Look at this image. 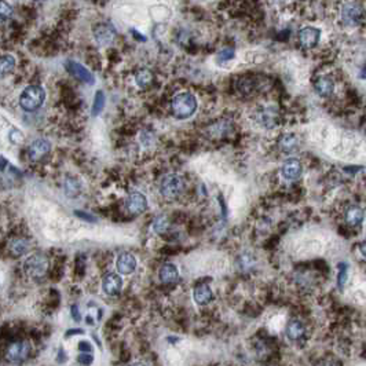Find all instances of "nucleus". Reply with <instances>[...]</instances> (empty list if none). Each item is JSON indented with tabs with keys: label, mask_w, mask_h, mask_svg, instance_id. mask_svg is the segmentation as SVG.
Wrapping results in <instances>:
<instances>
[{
	"label": "nucleus",
	"mask_w": 366,
	"mask_h": 366,
	"mask_svg": "<svg viewBox=\"0 0 366 366\" xmlns=\"http://www.w3.org/2000/svg\"><path fill=\"white\" fill-rule=\"evenodd\" d=\"M172 113L178 119H189L197 110V99L190 92H181L172 99Z\"/></svg>",
	"instance_id": "f257e3e1"
},
{
	"label": "nucleus",
	"mask_w": 366,
	"mask_h": 366,
	"mask_svg": "<svg viewBox=\"0 0 366 366\" xmlns=\"http://www.w3.org/2000/svg\"><path fill=\"white\" fill-rule=\"evenodd\" d=\"M46 99V91L40 86H29L19 97V106L25 112H33L39 109Z\"/></svg>",
	"instance_id": "f03ea898"
},
{
	"label": "nucleus",
	"mask_w": 366,
	"mask_h": 366,
	"mask_svg": "<svg viewBox=\"0 0 366 366\" xmlns=\"http://www.w3.org/2000/svg\"><path fill=\"white\" fill-rule=\"evenodd\" d=\"M50 266V262L47 259L46 255L41 253H34L32 256H29L25 263H23V271L28 275L29 278H41L44 277Z\"/></svg>",
	"instance_id": "7ed1b4c3"
},
{
	"label": "nucleus",
	"mask_w": 366,
	"mask_h": 366,
	"mask_svg": "<svg viewBox=\"0 0 366 366\" xmlns=\"http://www.w3.org/2000/svg\"><path fill=\"white\" fill-rule=\"evenodd\" d=\"M184 190V181L181 175L178 174H168L163 178L160 184V193L166 198H177L182 194Z\"/></svg>",
	"instance_id": "20e7f679"
},
{
	"label": "nucleus",
	"mask_w": 366,
	"mask_h": 366,
	"mask_svg": "<svg viewBox=\"0 0 366 366\" xmlns=\"http://www.w3.org/2000/svg\"><path fill=\"white\" fill-rule=\"evenodd\" d=\"M364 19V8L357 1H347L342 7V21L349 26H355Z\"/></svg>",
	"instance_id": "39448f33"
},
{
	"label": "nucleus",
	"mask_w": 366,
	"mask_h": 366,
	"mask_svg": "<svg viewBox=\"0 0 366 366\" xmlns=\"http://www.w3.org/2000/svg\"><path fill=\"white\" fill-rule=\"evenodd\" d=\"M30 354V346L26 342H14L6 350V358L11 364H21L28 360Z\"/></svg>",
	"instance_id": "423d86ee"
},
{
	"label": "nucleus",
	"mask_w": 366,
	"mask_h": 366,
	"mask_svg": "<svg viewBox=\"0 0 366 366\" xmlns=\"http://www.w3.org/2000/svg\"><path fill=\"white\" fill-rule=\"evenodd\" d=\"M66 70H68L70 75L79 79L83 83L86 84H94L95 83V77L92 75L91 72L87 68H84L83 65H80L79 62H75V61H68L66 62Z\"/></svg>",
	"instance_id": "0eeeda50"
},
{
	"label": "nucleus",
	"mask_w": 366,
	"mask_h": 366,
	"mask_svg": "<svg viewBox=\"0 0 366 366\" xmlns=\"http://www.w3.org/2000/svg\"><path fill=\"white\" fill-rule=\"evenodd\" d=\"M126 208L127 211L131 212L134 215L142 213V212L146 211V208H148V198H146V195L142 194V193H139V191H134V193H131V194L127 197Z\"/></svg>",
	"instance_id": "6e6552de"
},
{
	"label": "nucleus",
	"mask_w": 366,
	"mask_h": 366,
	"mask_svg": "<svg viewBox=\"0 0 366 366\" xmlns=\"http://www.w3.org/2000/svg\"><path fill=\"white\" fill-rule=\"evenodd\" d=\"M50 150H51V145H50V142L47 139H36L29 146V159L32 161L41 160V159H44L50 153Z\"/></svg>",
	"instance_id": "1a4fd4ad"
},
{
	"label": "nucleus",
	"mask_w": 366,
	"mask_h": 366,
	"mask_svg": "<svg viewBox=\"0 0 366 366\" xmlns=\"http://www.w3.org/2000/svg\"><path fill=\"white\" fill-rule=\"evenodd\" d=\"M102 288L103 292L109 296H117L123 288V281H121L120 275L116 273H109L105 275L102 281Z\"/></svg>",
	"instance_id": "9d476101"
},
{
	"label": "nucleus",
	"mask_w": 366,
	"mask_h": 366,
	"mask_svg": "<svg viewBox=\"0 0 366 366\" xmlns=\"http://www.w3.org/2000/svg\"><path fill=\"white\" fill-rule=\"evenodd\" d=\"M320 29L313 28V26H306L299 32V41L306 48H313V47L317 46L320 41Z\"/></svg>",
	"instance_id": "9b49d317"
},
{
	"label": "nucleus",
	"mask_w": 366,
	"mask_h": 366,
	"mask_svg": "<svg viewBox=\"0 0 366 366\" xmlns=\"http://www.w3.org/2000/svg\"><path fill=\"white\" fill-rule=\"evenodd\" d=\"M302 171H303L302 164L296 159L286 160L281 167V175L285 178L286 181H296V179H299L300 175H302Z\"/></svg>",
	"instance_id": "f8f14e48"
},
{
	"label": "nucleus",
	"mask_w": 366,
	"mask_h": 366,
	"mask_svg": "<svg viewBox=\"0 0 366 366\" xmlns=\"http://www.w3.org/2000/svg\"><path fill=\"white\" fill-rule=\"evenodd\" d=\"M116 267H117V271L120 274H131L137 269V259L131 253H121L116 260Z\"/></svg>",
	"instance_id": "ddd939ff"
},
{
	"label": "nucleus",
	"mask_w": 366,
	"mask_h": 366,
	"mask_svg": "<svg viewBox=\"0 0 366 366\" xmlns=\"http://www.w3.org/2000/svg\"><path fill=\"white\" fill-rule=\"evenodd\" d=\"M159 277L163 284H172L179 278V271L175 264L166 263L161 266V269L159 270Z\"/></svg>",
	"instance_id": "4468645a"
},
{
	"label": "nucleus",
	"mask_w": 366,
	"mask_h": 366,
	"mask_svg": "<svg viewBox=\"0 0 366 366\" xmlns=\"http://www.w3.org/2000/svg\"><path fill=\"white\" fill-rule=\"evenodd\" d=\"M335 90V83L331 77H326L322 76L318 80L315 81V92L320 95V97L328 98L331 97Z\"/></svg>",
	"instance_id": "2eb2a0df"
},
{
	"label": "nucleus",
	"mask_w": 366,
	"mask_h": 366,
	"mask_svg": "<svg viewBox=\"0 0 366 366\" xmlns=\"http://www.w3.org/2000/svg\"><path fill=\"white\" fill-rule=\"evenodd\" d=\"M8 251L11 252L14 256H22L30 251V241L26 238H14L8 244Z\"/></svg>",
	"instance_id": "dca6fc26"
},
{
	"label": "nucleus",
	"mask_w": 366,
	"mask_h": 366,
	"mask_svg": "<svg viewBox=\"0 0 366 366\" xmlns=\"http://www.w3.org/2000/svg\"><path fill=\"white\" fill-rule=\"evenodd\" d=\"M193 298H194V302L198 306H205L213 299V293H212V289L208 285H198L194 289Z\"/></svg>",
	"instance_id": "f3484780"
},
{
	"label": "nucleus",
	"mask_w": 366,
	"mask_h": 366,
	"mask_svg": "<svg viewBox=\"0 0 366 366\" xmlns=\"http://www.w3.org/2000/svg\"><path fill=\"white\" fill-rule=\"evenodd\" d=\"M115 29L109 25H99L98 28H95L94 36L97 39L98 43L101 44H108L110 41L115 39Z\"/></svg>",
	"instance_id": "a211bd4d"
},
{
	"label": "nucleus",
	"mask_w": 366,
	"mask_h": 366,
	"mask_svg": "<svg viewBox=\"0 0 366 366\" xmlns=\"http://www.w3.org/2000/svg\"><path fill=\"white\" fill-rule=\"evenodd\" d=\"M298 138L295 137L293 134H285L278 141V146H280V149L284 153H292V152H295V150L298 149Z\"/></svg>",
	"instance_id": "6ab92c4d"
},
{
	"label": "nucleus",
	"mask_w": 366,
	"mask_h": 366,
	"mask_svg": "<svg viewBox=\"0 0 366 366\" xmlns=\"http://www.w3.org/2000/svg\"><path fill=\"white\" fill-rule=\"evenodd\" d=\"M304 335V326L303 324L298 320L291 321L288 326H286V336L292 342H296Z\"/></svg>",
	"instance_id": "aec40b11"
},
{
	"label": "nucleus",
	"mask_w": 366,
	"mask_h": 366,
	"mask_svg": "<svg viewBox=\"0 0 366 366\" xmlns=\"http://www.w3.org/2000/svg\"><path fill=\"white\" fill-rule=\"evenodd\" d=\"M365 217V213H364V209L360 208V206H350L347 212H346V222L350 224V226H358V224L362 223Z\"/></svg>",
	"instance_id": "412c9836"
},
{
	"label": "nucleus",
	"mask_w": 366,
	"mask_h": 366,
	"mask_svg": "<svg viewBox=\"0 0 366 366\" xmlns=\"http://www.w3.org/2000/svg\"><path fill=\"white\" fill-rule=\"evenodd\" d=\"M135 81L139 87H148L153 81V73L148 69H142L135 76Z\"/></svg>",
	"instance_id": "4be33fe9"
},
{
	"label": "nucleus",
	"mask_w": 366,
	"mask_h": 366,
	"mask_svg": "<svg viewBox=\"0 0 366 366\" xmlns=\"http://www.w3.org/2000/svg\"><path fill=\"white\" fill-rule=\"evenodd\" d=\"M63 189H65V193L69 195V197H75L80 193V183L77 182L73 178H68L65 181V184H63Z\"/></svg>",
	"instance_id": "5701e85b"
},
{
	"label": "nucleus",
	"mask_w": 366,
	"mask_h": 366,
	"mask_svg": "<svg viewBox=\"0 0 366 366\" xmlns=\"http://www.w3.org/2000/svg\"><path fill=\"white\" fill-rule=\"evenodd\" d=\"M0 68H1V75L6 76L8 73H11L14 68H15V58L10 55V54H7V55H3L1 57V62H0Z\"/></svg>",
	"instance_id": "b1692460"
},
{
	"label": "nucleus",
	"mask_w": 366,
	"mask_h": 366,
	"mask_svg": "<svg viewBox=\"0 0 366 366\" xmlns=\"http://www.w3.org/2000/svg\"><path fill=\"white\" fill-rule=\"evenodd\" d=\"M105 94L102 91H98L95 94V99H94V103H92V116H98L102 109L105 108Z\"/></svg>",
	"instance_id": "393cba45"
},
{
	"label": "nucleus",
	"mask_w": 366,
	"mask_h": 366,
	"mask_svg": "<svg viewBox=\"0 0 366 366\" xmlns=\"http://www.w3.org/2000/svg\"><path fill=\"white\" fill-rule=\"evenodd\" d=\"M170 227V223H168V219L166 216H157L153 220V229H155L156 233H159V234H164L167 230Z\"/></svg>",
	"instance_id": "a878e982"
},
{
	"label": "nucleus",
	"mask_w": 366,
	"mask_h": 366,
	"mask_svg": "<svg viewBox=\"0 0 366 366\" xmlns=\"http://www.w3.org/2000/svg\"><path fill=\"white\" fill-rule=\"evenodd\" d=\"M347 264L346 263H340L339 264V275H338V285L339 288H343L347 282Z\"/></svg>",
	"instance_id": "bb28decb"
},
{
	"label": "nucleus",
	"mask_w": 366,
	"mask_h": 366,
	"mask_svg": "<svg viewBox=\"0 0 366 366\" xmlns=\"http://www.w3.org/2000/svg\"><path fill=\"white\" fill-rule=\"evenodd\" d=\"M94 361V357H92V353H81L79 357H77V362L80 364L81 366H90Z\"/></svg>",
	"instance_id": "cd10ccee"
},
{
	"label": "nucleus",
	"mask_w": 366,
	"mask_h": 366,
	"mask_svg": "<svg viewBox=\"0 0 366 366\" xmlns=\"http://www.w3.org/2000/svg\"><path fill=\"white\" fill-rule=\"evenodd\" d=\"M233 57H234V50L233 48H226V50H223V51L219 54V61L226 62V61H229Z\"/></svg>",
	"instance_id": "c85d7f7f"
},
{
	"label": "nucleus",
	"mask_w": 366,
	"mask_h": 366,
	"mask_svg": "<svg viewBox=\"0 0 366 366\" xmlns=\"http://www.w3.org/2000/svg\"><path fill=\"white\" fill-rule=\"evenodd\" d=\"M11 7L7 4L6 1H1V10H0V14H1V19L4 21L6 18H8L11 15Z\"/></svg>",
	"instance_id": "c756f323"
},
{
	"label": "nucleus",
	"mask_w": 366,
	"mask_h": 366,
	"mask_svg": "<svg viewBox=\"0 0 366 366\" xmlns=\"http://www.w3.org/2000/svg\"><path fill=\"white\" fill-rule=\"evenodd\" d=\"M10 139H11L12 143H19L23 139V135L19 131H17V130H12L10 132Z\"/></svg>",
	"instance_id": "7c9ffc66"
},
{
	"label": "nucleus",
	"mask_w": 366,
	"mask_h": 366,
	"mask_svg": "<svg viewBox=\"0 0 366 366\" xmlns=\"http://www.w3.org/2000/svg\"><path fill=\"white\" fill-rule=\"evenodd\" d=\"M77 216H80L81 219H84V220H88V222H97V217L92 216L90 213H83L81 211H76L75 212Z\"/></svg>",
	"instance_id": "2f4dec72"
},
{
	"label": "nucleus",
	"mask_w": 366,
	"mask_h": 366,
	"mask_svg": "<svg viewBox=\"0 0 366 366\" xmlns=\"http://www.w3.org/2000/svg\"><path fill=\"white\" fill-rule=\"evenodd\" d=\"M79 350H80L81 353H92L91 344L88 343V342H80L79 343Z\"/></svg>",
	"instance_id": "473e14b6"
},
{
	"label": "nucleus",
	"mask_w": 366,
	"mask_h": 366,
	"mask_svg": "<svg viewBox=\"0 0 366 366\" xmlns=\"http://www.w3.org/2000/svg\"><path fill=\"white\" fill-rule=\"evenodd\" d=\"M72 317H73V320L76 321L81 320L80 313H79V307H77V306H73V307H72Z\"/></svg>",
	"instance_id": "72a5a7b5"
},
{
	"label": "nucleus",
	"mask_w": 366,
	"mask_h": 366,
	"mask_svg": "<svg viewBox=\"0 0 366 366\" xmlns=\"http://www.w3.org/2000/svg\"><path fill=\"white\" fill-rule=\"evenodd\" d=\"M84 331L83 329H69L68 333H66V336H72V335H83Z\"/></svg>",
	"instance_id": "f704fd0d"
},
{
	"label": "nucleus",
	"mask_w": 366,
	"mask_h": 366,
	"mask_svg": "<svg viewBox=\"0 0 366 366\" xmlns=\"http://www.w3.org/2000/svg\"><path fill=\"white\" fill-rule=\"evenodd\" d=\"M360 251H361V253H362V255H364V256L366 258V241H364V242H362V244L360 245Z\"/></svg>",
	"instance_id": "c9c22d12"
},
{
	"label": "nucleus",
	"mask_w": 366,
	"mask_h": 366,
	"mask_svg": "<svg viewBox=\"0 0 366 366\" xmlns=\"http://www.w3.org/2000/svg\"><path fill=\"white\" fill-rule=\"evenodd\" d=\"M130 366H148V365H146L145 362H134V364Z\"/></svg>",
	"instance_id": "e433bc0d"
},
{
	"label": "nucleus",
	"mask_w": 366,
	"mask_h": 366,
	"mask_svg": "<svg viewBox=\"0 0 366 366\" xmlns=\"http://www.w3.org/2000/svg\"><path fill=\"white\" fill-rule=\"evenodd\" d=\"M37 1H40V0H37Z\"/></svg>",
	"instance_id": "4c0bfd02"
}]
</instances>
